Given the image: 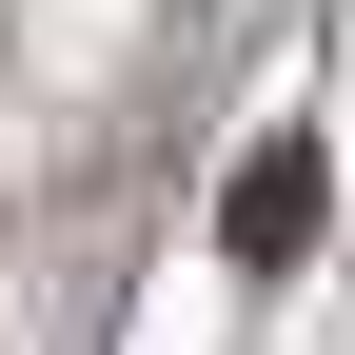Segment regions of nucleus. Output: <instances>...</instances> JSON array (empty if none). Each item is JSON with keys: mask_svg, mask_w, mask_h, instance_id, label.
<instances>
[{"mask_svg": "<svg viewBox=\"0 0 355 355\" xmlns=\"http://www.w3.org/2000/svg\"><path fill=\"white\" fill-rule=\"evenodd\" d=\"M296 237H316V139H277V158H237V198H217V257H237V277H277Z\"/></svg>", "mask_w": 355, "mask_h": 355, "instance_id": "obj_1", "label": "nucleus"}]
</instances>
